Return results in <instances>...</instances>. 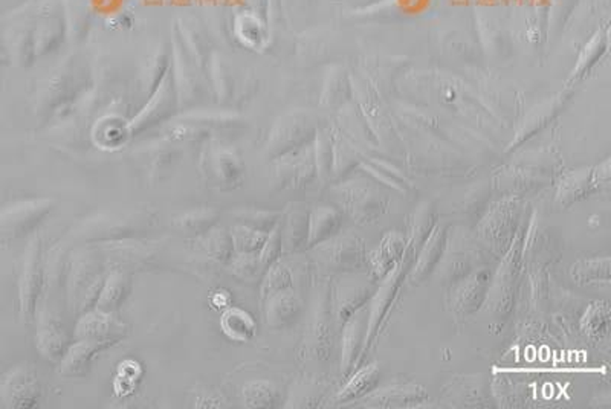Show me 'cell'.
Segmentation results:
<instances>
[{
  "label": "cell",
  "mask_w": 611,
  "mask_h": 409,
  "mask_svg": "<svg viewBox=\"0 0 611 409\" xmlns=\"http://www.w3.org/2000/svg\"><path fill=\"white\" fill-rule=\"evenodd\" d=\"M146 211H113L92 217L78 230V237L86 241L118 240L138 236L150 225Z\"/></svg>",
  "instance_id": "1"
},
{
  "label": "cell",
  "mask_w": 611,
  "mask_h": 409,
  "mask_svg": "<svg viewBox=\"0 0 611 409\" xmlns=\"http://www.w3.org/2000/svg\"><path fill=\"white\" fill-rule=\"evenodd\" d=\"M45 286V266H43L42 241H29L24 255V263L19 277L20 318L28 324L36 318L38 300Z\"/></svg>",
  "instance_id": "2"
},
{
  "label": "cell",
  "mask_w": 611,
  "mask_h": 409,
  "mask_svg": "<svg viewBox=\"0 0 611 409\" xmlns=\"http://www.w3.org/2000/svg\"><path fill=\"white\" fill-rule=\"evenodd\" d=\"M54 208L51 199H26L0 210V236L22 239L33 232Z\"/></svg>",
  "instance_id": "3"
},
{
  "label": "cell",
  "mask_w": 611,
  "mask_h": 409,
  "mask_svg": "<svg viewBox=\"0 0 611 409\" xmlns=\"http://www.w3.org/2000/svg\"><path fill=\"white\" fill-rule=\"evenodd\" d=\"M40 395L37 373L28 365L11 368L0 381V408H33Z\"/></svg>",
  "instance_id": "4"
},
{
  "label": "cell",
  "mask_w": 611,
  "mask_h": 409,
  "mask_svg": "<svg viewBox=\"0 0 611 409\" xmlns=\"http://www.w3.org/2000/svg\"><path fill=\"white\" fill-rule=\"evenodd\" d=\"M300 313V298L296 297L292 287L264 298V318L273 329H285L294 324Z\"/></svg>",
  "instance_id": "5"
},
{
  "label": "cell",
  "mask_w": 611,
  "mask_h": 409,
  "mask_svg": "<svg viewBox=\"0 0 611 409\" xmlns=\"http://www.w3.org/2000/svg\"><path fill=\"white\" fill-rule=\"evenodd\" d=\"M320 254L326 263L337 269L361 268L367 264V255L364 254L361 241L357 239H337L321 243Z\"/></svg>",
  "instance_id": "6"
},
{
  "label": "cell",
  "mask_w": 611,
  "mask_h": 409,
  "mask_svg": "<svg viewBox=\"0 0 611 409\" xmlns=\"http://www.w3.org/2000/svg\"><path fill=\"white\" fill-rule=\"evenodd\" d=\"M109 345H112V343L98 341V339H78L76 343H72L71 347L67 348V353L63 354L61 373L65 376H85L95 354L101 352L103 348L109 347Z\"/></svg>",
  "instance_id": "7"
},
{
  "label": "cell",
  "mask_w": 611,
  "mask_h": 409,
  "mask_svg": "<svg viewBox=\"0 0 611 409\" xmlns=\"http://www.w3.org/2000/svg\"><path fill=\"white\" fill-rule=\"evenodd\" d=\"M129 293H130V281L128 275L113 271L104 280L103 289L99 291L98 300L95 304L97 311L106 315H113L121 307L122 302L128 300Z\"/></svg>",
  "instance_id": "8"
},
{
  "label": "cell",
  "mask_w": 611,
  "mask_h": 409,
  "mask_svg": "<svg viewBox=\"0 0 611 409\" xmlns=\"http://www.w3.org/2000/svg\"><path fill=\"white\" fill-rule=\"evenodd\" d=\"M221 329L234 343H248L257 333V322L240 307H228L221 316Z\"/></svg>",
  "instance_id": "9"
},
{
  "label": "cell",
  "mask_w": 611,
  "mask_h": 409,
  "mask_svg": "<svg viewBox=\"0 0 611 409\" xmlns=\"http://www.w3.org/2000/svg\"><path fill=\"white\" fill-rule=\"evenodd\" d=\"M341 217L334 208H316L309 214V237L307 246H316L330 240L338 232Z\"/></svg>",
  "instance_id": "10"
},
{
  "label": "cell",
  "mask_w": 611,
  "mask_h": 409,
  "mask_svg": "<svg viewBox=\"0 0 611 409\" xmlns=\"http://www.w3.org/2000/svg\"><path fill=\"white\" fill-rule=\"evenodd\" d=\"M309 214L303 208H294L282 225L283 252H294L307 245Z\"/></svg>",
  "instance_id": "11"
},
{
  "label": "cell",
  "mask_w": 611,
  "mask_h": 409,
  "mask_svg": "<svg viewBox=\"0 0 611 409\" xmlns=\"http://www.w3.org/2000/svg\"><path fill=\"white\" fill-rule=\"evenodd\" d=\"M219 221V212L212 208H201L194 211L187 212L174 220V225L182 230L187 236H203L208 230H212Z\"/></svg>",
  "instance_id": "12"
},
{
  "label": "cell",
  "mask_w": 611,
  "mask_h": 409,
  "mask_svg": "<svg viewBox=\"0 0 611 409\" xmlns=\"http://www.w3.org/2000/svg\"><path fill=\"white\" fill-rule=\"evenodd\" d=\"M202 245L203 250L207 251V254L219 263H230L231 259L235 254L231 232L223 230V228L214 226L212 230H208L207 234H203Z\"/></svg>",
  "instance_id": "13"
},
{
  "label": "cell",
  "mask_w": 611,
  "mask_h": 409,
  "mask_svg": "<svg viewBox=\"0 0 611 409\" xmlns=\"http://www.w3.org/2000/svg\"><path fill=\"white\" fill-rule=\"evenodd\" d=\"M581 329L588 338L602 339L610 329V306L606 302H592L584 313Z\"/></svg>",
  "instance_id": "14"
},
{
  "label": "cell",
  "mask_w": 611,
  "mask_h": 409,
  "mask_svg": "<svg viewBox=\"0 0 611 409\" xmlns=\"http://www.w3.org/2000/svg\"><path fill=\"white\" fill-rule=\"evenodd\" d=\"M248 408H274L278 402V390L271 382H248L242 390Z\"/></svg>",
  "instance_id": "15"
},
{
  "label": "cell",
  "mask_w": 611,
  "mask_h": 409,
  "mask_svg": "<svg viewBox=\"0 0 611 409\" xmlns=\"http://www.w3.org/2000/svg\"><path fill=\"white\" fill-rule=\"evenodd\" d=\"M228 268L237 280L244 282L260 281V278L266 272L259 254H234Z\"/></svg>",
  "instance_id": "16"
},
{
  "label": "cell",
  "mask_w": 611,
  "mask_h": 409,
  "mask_svg": "<svg viewBox=\"0 0 611 409\" xmlns=\"http://www.w3.org/2000/svg\"><path fill=\"white\" fill-rule=\"evenodd\" d=\"M378 381H379V370L375 365L362 368L350 379L346 388L341 391L338 399L348 402V400L362 397L377 386Z\"/></svg>",
  "instance_id": "17"
},
{
  "label": "cell",
  "mask_w": 611,
  "mask_h": 409,
  "mask_svg": "<svg viewBox=\"0 0 611 409\" xmlns=\"http://www.w3.org/2000/svg\"><path fill=\"white\" fill-rule=\"evenodd\" d=\"M268 234L262 230H251L248 226L235 225L231 230L235 254H259Z\"/></svg>",
  "instance_id": "18"
},
{
  "label": "cell",
  "mask_w": 611,
  "mask_h": 409,
  "mask_svg": "<svg viewBox=\"0 0 611 409\" xmlns=\"http://www.w3.org/2000/svg\"><path fill=\"white\" fill-rule=\"evenodd\" d=\"M233 216L237 220V225L248 226L251 230H262V232H271L278 223L280 214L274 211H264V210H254V208H246V210H237L233 212Z\"/></svg>",
  "instance_id": "19"
},
{
  "label": "cell",
  "mask_w": 611,
  "mask_h": 409,
  "mask_svg": "<svg viewBox=\"0 0 611 409\" xmlns=\"http://www.w3.org/2000/svg\"><path fill=\"white\" fill-rule=\"evenodd\" d=\"M572 277L578 282L610 280V259L579 260L572 266Z\"/></svg>",
  "instance_id": "20"
},
{
  "label": "cell",
  "mask_w": 611,
  "mask_h": 409,
  "mask_svg": "<svg viewBox=\"0 0 611 409\" xmlns=\"http://www.w3.org/2000/svg\"><path fill=\"white\" fill-rule=\"evenodd\" d=\"M292 287L291 272L283 264H271L264 275V286H262V297H269L280 291H286Z\"/></svg>",
  "instance_id": "21"
},
{
  "label": "cell",
  "mask_w": 611,
  "mask_h": 409,
  "mask_svg": "<svg viewBox=\"0 0 611 409\" xmlns=\"http://www.w3.org/2000/svg\"><path fill=\"white\" fill-rule=\"evenodd\" d=\"M404 250L402 239L396 234H388L382 241L381 250L377 251V257H373V269L379 272V269L387 272L393 266V261L399 259L400 252Z\"/></svg>",
  "instance_id": "22"
},
{
  "label": "cell",
  "mask_w": 611,
  "mask_h": 409,
  "mask_svg": "<svg viewBox=\"0 0 611 409\" xmlns=\"http://www.w3.org/2000/svg\"><path fill=\"white\" fill-rule=\"evenodd\" d=\"M423 397H425V393L419 386H395V388L382 390L381 394H379V402L382 404H411V402L422 400Z\"/></svg>",
  "instance_id": "23"
},
{
  "label": "cell",
  "mask_w": 611,
  "mask_h": 409,
  "mask_svg": "<svg viewBox=\"0 0 611 409\" xmlns=\"http://www.w3.org/2000/svg\"><path fill=\"white\" fill-rule=\"evenodd\" d=\"M214 173H216L221 185H225V189H235V187L242 185L240 184L242 182V169L233 156H221L217 160V169Z\"/></svg>",
  "instance_id": "24"
},
{
  "label": "cell",
  "mask_w": 611,
  "mask_h": 409,
  "mask_svg": "<svg viewBox=\"0 0 611 409\" xmlns=\"http://www.w3.org/2000/svg\"><path fill=\"white\" fill-rule=\"evenodd\" d=\"M282 252V223H277L275 228L269 232L259 252V259L264 269H268L271 264L275 263Z\"/></svg>",
  "instance_id": "25"
},
{
  "label": "cell",
  "mask_w": 611,
  "mask_h": 409,
  "mask_svg": "<svg viewBox=\"0 0 611 409\" xmlns=\"http://www.w3.org/2000/svg\"><path fill=\"white\" fill-rule=\"evenodd\" d=\"M362 327H364V320H362V313H357V316H353V320L350 321V324L347 325V332H346V343H344V348H346V358H344V363H346V368H350L352 365L353 358H357V353L353 350V343H357L359 347V341L362 338Z\"/></svg>",
  "instance_id": "26"
}]
</instances>
